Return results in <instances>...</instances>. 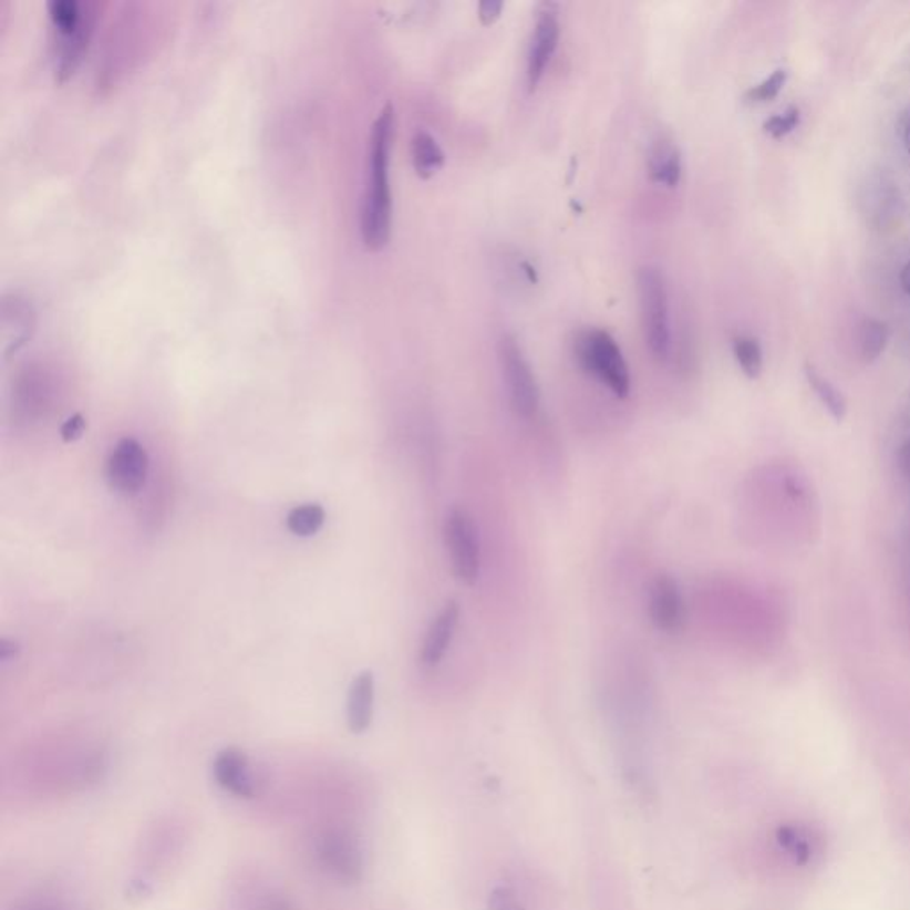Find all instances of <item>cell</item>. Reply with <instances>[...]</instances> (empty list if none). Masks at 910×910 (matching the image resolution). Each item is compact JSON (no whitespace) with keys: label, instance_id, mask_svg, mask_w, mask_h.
Here are the masks:
<instances>
[{"label":"cell","instance_id":"cell-5","mask_svg":"<svg viewBox=\"0 0 910 910\" xmlns=\"http://www.w3.org/2000/svg\"><path fill=\"white\" fill-rule=\"evenodd\" d=\"M445 545L455 578L465 586H475L480 577V542L474 519L461 507L446 516Z\"/></svg>","mask_w":910,"mask_h":910},{"label":"cell","instance_id":"cell-16","mask_svg":"<svg viewBox=\"0 0 910 910\" xmlns=\"http://www.w3.org/2000/svg\"><path fill=\"white\" fill-rule=\"evenodd\" d=\"M804 374H806L809 386L815 390L816 397L820 399L821 404L827 407L833 418L836 422H841L847 415V401L842 397V393L824 375L818 374V370L811 363L804 366Z\"/></svg>","mask_w":910,"mask_h":910},{"label":"cell","instance_id":"cell-11","mask_svg":"<svg viewBox=\"0 0 910 910\" xmlns=\"http://www.w3.org/2000/svg\"><path fill=\"white\" fill-rule=\"evenodd\" d=\"M93 23H95V11L86 6V13H84L81 25L69 34H59L58 45H55V82L69 81L73 72L77 70L86 52L87 43H90Z\"/></svg>","mask_w":910,"mask_h":910},{"label":"cell","instance_id":"cell-3","mask_svg":"<svg viewBox=\"0 0 910 910\" xmlns=\"http://www.w3.org/2000/svg\"><path fill=\"white\" fill-rule=\"evenodd\" d=\"M640 319L645 343L656 360H668L671 351V320H669V293L660 269L645 266L637 275Z\"/></svg>","mask_w":910,"mask_h":910},{"label":"cell","instance_id":"cell-27","mask_svg":"<svg viewBox=\"0 0 910 910\" xmlns=\"http://www.w3.org/2000/svg\"><path fill=\"white\" fill-rule=\"evenodd\" d=\"M898 466H900L903 478L910 484V442L901 446L900 454H898Z\"/></svg>","mask_w":910,"mask_h":910},{"label":"cell","instance_id":"cell-13","mask_svg":"<svg viewBox=\"0 0 910 910\" xmlns=\"http://www.w3.org/2000/svg\"><path fill=\"white\" fill-rule=\"evenodd\" d=\"M374 674L363 671L352 680L348 697V726L354 735L369 730L374 718Z\"/></svg>","mask_w":910,"mask_h":910},{"label":"cell","instance_id":"cell-25","mask_svg":"<svg viewBox=\"0 0 910 910\" xmlns=\"http://www.w3.org/2000/svg\"><path fill=\"white\" fill-rule=\"evenodd\" d=\"M84 431H86V418L82 415H73L61 427V437L66 443L77 442Z\"/></svg>","mask_w":910,"mask_h":910},{"label":"cell","instance_id":"cell-24","mask_svg":"<svg viewBox=\"0 0 910 910\" xmlns=\"http://www.w3.org/2000/svg\"><path fill=\"white\" fill-rule=\"evenodd\" d=\"M487 909L489 910H525L524 903L518 900L516 892L513 889L500 888L493 889L487 898Z\"/></svg>","mask_w":910,"mask_h":910},{"label":"cell","instance_id":"cell-2","mask_svg":"<svg viewBox=\"0 0 910 910\" xmlns=\"http://www.w3.org/2000/svg\"><path fill=\"white\" fill-rule=\"evenodd\" d=\"M575 356L578 365L586 370L587 374L607 384L613 395H618L619 399L628 397L630 372L621 348L612 334L603 330L581 331L575 340Z\"/></svg>","mask_w":910,"mask_h":910},{"label":"cell","instance_id":"cell-30","mask_svg":"<svg viewBox=\"0 0 910 910\" xmlns=\"http://www.w3.org/2000/svg\"><path fill=\"white\" fill-rule=\"evenodd\" d=\"M903 145H906L907 154L910 155V116L903 125Z\"/></svg>","mask_w":910,"mask_h":910},{"label":"cell","instance_id":"cell-28","mask_svg":"<svg viewBox=\"0 0 910 910\" xmlns=\"http://www.w3.org/2000/svg\"><path fill=\"white\" fill-rule=\"evenodd\" d=\"M14 654H19V645L10 640H0V660L6 662V660L14 659Z\"/></svg>","mask_w":910,"mask_h":910},{"label":"cell","instance_id":"cell-6","mask_svg":"<svg viewBox=\"0 0 910 910\" xmlns=\"http://www.w3.org/2000/svg\"><path fill=\"white\" fill-rule=\"evenodd\" d=\"M148 454L145 446L132 437H123L108 457V486L117 495L134 496L145 486L148 477Z\"/></svg>","mask_w":910,"mask_h":910},{"label":"cell","instance_id":"cell-1","mask_svg":"<svg viewBox=\"0 0 910 910\" xmlns=\"http://www.w3.org/2000/svg\"><path fill=\"white\" fill-rule=\"evenodd\" d=\"M393 105L386 104L375 117L369 143V178L361 210V237L370 251L386 246L392 234V189H390V152H392Z\"/></svg>","mask_w":910,"mask_h":910},{"label":"cell","instance_id":"cell-17","mask_svg":"<svg viewBox=\"0 0 910 910\" xmlns=\"http://www.w3.org/2000/svg\"><path fill=\"white\" fill-rule=\"evenodd\" d=\"M775 838L779 847L794 859L795 865L806 866L811 861L813 845L809 841V834L797 825H780Z\"/></svg>","mask_w":910,"mask_h":910},{"label":"cell","instance_id":"cell-4","mask_svg":"<svg viewBox=\"0 0 910 910\" xmlns=\"http://www.w3.org/2000/svg\"><path fill=\"white\" fill-rule=\"evenodd\" d=\"M498 360L510 407L521 418H532L539 410V386L524 351L510 334H504L498 343Z\"/></svg>","mask_w":910,"mask_h":910},{"label":"cell","instance_id":"cell-10","mask_svg":"<svg viewBox=\"0 0 910 910\" xmlns=\"http://www.w3.org/2000/svg\"><path fill=\"white\" fill-rule=\"evenodd\" d=\"M213 774L217 786L225 789L226 794L239 798H252L255 795L248 756L239 748H223L214 759Z\"/></svg>","mask_w":910,"mask_h":910},{"label":"cell","instance_id":"cell-22","mask_svg":"<svg viewBox=\"0 0 910 910\" xmlns=\"http://www.w3.org/2000/svg\"><path fill=\"white\" fill-rule=\"evenodd\" d=\"M786 79H788L786 70H775L771 77L765 79L762 84H757L756 87L748 91L745 99H747V102H751V104H765V102H771V100L779 95L780 90L785 87Z\"/></svg>","mask_w":910,"mask_h":910},{"label":"cell","instance_id":"cell-21","mask_svg":"<svg viewBox=\"0 0 910 910\" xmlns=\"http://www.w3.org/2000/svg\"><path fill=\"white\" fill-rule=\"evenodd\" d=\"M889 340V330L888 325L880 322V320L875 319H866L861 325V354L862 360L871 361L877 360V358L882 354L883 349L888 345Z\"/></svg>","mask_w":910,"mask_h":910},{"label":"cell","instance_id":"cell-8","mask_svg":"<svg viewBox=\"0 0 910 910\" xmlns=\"http://www.w3.org/2000/svg\"><path fill=\"white\" fill-rule=\"evenodd\" d=\"M319 857L342 882L354 883L363 877V856L358 842L348 834L325 833L319 841Z\"/></svg>","mask_w":910,"mask_h":910},{"label":"cell","instance_id":"cell-12","mask_svg":"<svg viewBox=\"0 0 910 910\" xmlns=\"http://www.w3.org/2000/svg\"><path fill=\"white\" fill-rule=\"evenodd\" d=\"M459 616L461 609L457 601H448L443 607L442 612L437 613V618L434 619L433 624L428 628L427 635H425L424 645H422V663L427 668H434V665L442 662L446 651L451 648Z\"/></svg>","mask_w":910,"mask_h":910},{"label":"cell","instance_id":"cell-26","mask_svg":"<svg viewBox=\"0 0 910 910\" xmlns=\"http://www.w3.org/2000/svg\"><path fill=\"white\" fill-rule=\"evenodd\" d=\"M501 10H504V2L500 0H484L478 4V19L484 25H492L500 19Z\"/></svg>","mask_w":910,"mask_h":910},{"label":"cell","instance_id":"cell-29","mask_svg":"<svg viewBox=\"0 0 910 910\" xmlns=\"http://www.w3.org/2000/svg\"><path fill=\"white\" fill-rule=\"evenodd\" d=\"M900 281L901 289H903V292H906L907 296H910V262L907 263L906 267H903V271H901L900 276Z\"/></svg>","mask_w":910,"mask_h":910},{"label":"cell","instance_id":"cell-19","mask_svg":"<svg viewBox=\"0 0 910 910\" xmlns=\"http://www.w3.org/2000/svg\"><path fill=\"white\" fill-rule=\"evenodd\" d=\"M46 10H49L55 31L59 34H69L81 25L84 13H86V6L77 0H49Z\"/></svg>","mask_w":910,"mask_h":910},{"label":"cell","instance_id":"cell-14","mask_svg":"<svg viewBox=\"0 0 910 910\" xmlns=\"http://www.w3.org/2000/svg\"><path fill=\"white\" fill-rule=\"evenodd\" d=\"M648 169L651 180L676 187L681 180V155L678 146L665 137L654 141L649 149Z\"/></svg>","mask_w":910,"mask_h":910},{"label":"cell","instance_id":"cell-9","mask_svg":"<svg viewBox=\"0 0 910 910\" xmlns=\"http://www.w3.org/2000/svg\"><path fill=\"white\" fill-rule=\"evenodd\" d=\"M559 37L560 25L557 14L550 10L541 11L537 17L532 45H530V52H528L527 77L530 90H536L537 84L541 82L546 66H548L551 55L557 50Z\"/></svg>","mask_w":910,"mask_h":910},{"label":"cell","instance_id":"cell-20","mask_svg":"<svg viewBox=\"0 0 910 910\" xmlns=\"http://www.w3.org/2000/svg\"><path fill=\"white\" fill-rule=\"evenodd\" d=\"M733 351L740 369L748 379H757L763 370L762 345L753 337H736L733 340Z\"/></svg>","mask_w":910,"mask_h":910},{"label":"cell","instance_id":"cell-23","mask_svg":"<svg viewBox=\"0 0 910 910\" xmlns=\"http://www.w3.org/2000/svg\"><path fill=\"white\" fill-rule=\"evenodd\" d=\"M798 123H800V111L797 107H788L785 114H777L766 120L763 128L774 139H780V137L788 136L789 132H794Z\"/></svg>","mask_w":910,"mask_h":910},{"label":"cell","instance_id":"cell-15","mask_svg":"<svg viewBox=\"0 0 910 910\" xmlns=\"http://www.w3.org/2000/svg\"><path fill=\"white\" fill-rule=\"evenodd\" d=\"M411 155H413V166L420 178H431L445 163L443 149L437 145V141L425 131L416 132L411 141Z\"/></svg>","mask_w":910,"mask_h":910},{"label":"cell","instance_id":"cell-7","mask_svg":"<svg viewBox=\"0 0 910 910\" xmlns=\"http://www.w3.org/2000/svg\"><path fill=\"white\" fill-rule=\"evenodd\" d=\"M648 612L660 631L678 633L685 628V601L671 575H659L649 586Z\"/></svg>","mask_w":910,"mask_h":910},{"label":"cell","instance_id":"cell-18","mask_svg":"<svg viewBox=\"0 0 910 910\" xmlns=\"http://www.w3.org/2000/svg\"><path fill=\"white\" fill-rule=\"evenodd\" d=\"M325 521V510L319 504L298 505L287 516V528L293 536L311 537L319 532Z\"/></svg>","mask_w":910,"mask_h":910}]
</instances>
